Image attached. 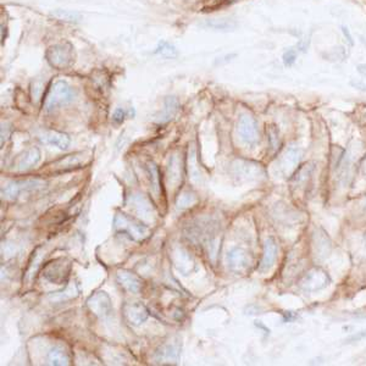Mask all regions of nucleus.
<instances>
[{
    "mask_svg": "<svg viewBox=\"0 0 366 366\" xmlns=\"http://www.w3.org/2000/svg\"><path fill=\"white\" fill-rule=\"evenodd\" d=\"M228 266L236 272H240L249 266L250 259L248 253L242 248H233L227 255Z\"/></svg>",
    "mask_w": 366,
    "mask_h": 366,
    "instance_id": "14",
    "label": "nucleus"
},
{
    "mask_svg": "<svg viewBox=\"0 0 366 366\" xmlns=\"http://www.w3.org/2000/svg\"><path fill=\"white\" fill-rule=\"evenodd\" d=\"M188 169H189V178L192 180V182L196 184L202 183V173H200L199 167L197 166V150L196 146L192 144V146L189 148V154H188Z\"/></svg>",
    "mask_w": 366,
    "mask_h": 366,
    "instance_id": "19",
    "label": "nucleus"
},
{
    "mask_svg": "<svg viewBox=\"0 0 366 366\" xmlns=\"http://www.w3.org/2000/svg\"><path fill=\"white\" fill-rule=\"evenodd\" d=\"M125 115L126 114H125V111L122 110V109H120V108L116 109L113 115L114 122H116V124H121V122L125 120Z\"/></svg>",
    "mask_w": 366,
    "mask_h": 366,
    "instance_id": "30",
    "label": "nucleus"
},
{
    "mask_svg": "<svg viewBox=\"0 0 366 366\" xmlns=\"http://www.w3.org/2000/svg\"><path fill=\"white\" fill-rule=\"evenodd\" d=\"M178 110V100L175 97H167L165 99L164 109L161 113L157 115V122L164 124V122L170 121Z\"/></svg>",
    "mask_w": 366,
    "mask_h": 366,
    "instance_id": "18",
    "label": "nucleus"
},
{
    "mask_svg": "<svg viewBox=\"0 0 366 366\" xmlns=\"http://www.w3.org/2000/svg\"><path fill=\"white\" fill-rule=\"evenodd\" d=\"M81 164V161L79 160H77V156H73V155H70V156H68L66 159L61 160V161H59L57 164V166H64L66 169V167H72V166H77V165Z\"/></svg>",
    "mask_w": 366,
    "mask_h": 366,
    "instance_id": "28",
    "label": "nucleus"
},
{
    "mask_svg": "<svg viewBox=\"0 0 366 366\" xmlns=\"http://www.w3.org/2000/svg\"><path fill=\"white\" fill-rule=\"evenodd\" d=\"M128 207L144 220L153 219V207L149 199L143 194H133L128 198Z\"/></svg>",
    "mask_w": 366,
    "mask_h": 366,
    "instance_id": "9",
    "label": "nucleus"
},
{
    "mask_svg": "<svg viewBox=\"0 0 366 366\" xmlns=\"http://www.w3.org/2000/svg\"><path fill=\"white\" fill-rule=\"evenodd\" d=\"M328 285V277L325 271L320 269H314L305 275V277L301 281L300 286L304 291L308 292H315Z\"/></svg>",
    "mask_w": 366,
    "mask_h": 366,
    "instance_id": "8",
    "label": "nucleus"
},
{
    "mask_svg": "<svg viewBox=\"0 0 366 366\" xmlns=\"http://www.w3.org/2000/svg\"><path fill=\"white\" fill-rule=\"evenodd\" d=\"M182 166L177 156H173L170 162V184H176L182 180Z\"/></svg>",
    "mask_w": 366,
    "mask_h": 366,
    "instance_id": "22",
    "label": "nucleus"
},
{
    "mask_svg": "<svg viewBox=\"0 0 366 366\" xmlns=\"http://www.w3.org/2000/svg\"><path fill=\"white\" fill-rule=\"evenodd\" d=\"M74 92L72 87L65 81H57L53 83L44 99V110L53 111L59 106L66 105L73 100Z\"/></svg>",
    "mask_w": 366,
    "mask_h": 366,
    "instance_id": "1",
    "label": "nucleus"
},
{
    "mask_svg": "<svg viewBox=\"0 0 366 366\" xmlns=\"http://www.w3.org/2000/svg\"><path fill=\"white\" fill-rule=\"evenodd\" d=\"M45 58H47L49 65L54 69H58V70L68 69L73 61L72 47L68 43L53 45L45 53Z\"/></svg>",
    "mask_w": 366,
    "mask_h": 366,
    "instance_id": "3",
    "label": "nucleus"
},
{
    "mask_svg": "<svg viewBox=\"0 0 366 366\" xmlns=\"http://www.w3.org/2000/svg\"><path fill=\"white\" fill-rule=\"evenodd\" d=\"M364 338H366V330L357 333V335L352 336V337H349L348 342H357V341H360V339H364Z\"/></svg>",
    "mask_w": 366,
    "mask_h": 366,
    "instance_id": "31",
    "label": "nucleus"
},
{
    "mask_svg": "<svg viewBox=\"0 0 366 366\" xmlns=\"http://www.w3.org/2000/svg\"><path fill=\"white\" fill-rule=\"evenodd\" d=\"M155 53L159 55H161L162 58H166V59H175L178 55L177 49L173 47L172 44L167 42H161L159 44V47L156 48Z\"/></svg>",
    "mask_w": 366,
    "mask_h": 366,
    "instance_id": "25",
    "label": "nucleus"
},
{
    "mask_svg": "<svg viewBox=\"0 0 366 366\" xmlns=\"http://www.w3.org/2000/svg\"><path fill=\"white\" fill-rule=\"evenodd\" d=\"M116 280L120 286L130 293H138L142 290V280L128 270H119L116 272Z\"/></svg>",
    "mask_w": 366,
    "mask_h": 366,
    "instance_id": "12",
    "label": "nucleus"
},
{
    "mask_svg": "<svg viewBox=\"0 0 366 366\" xmlns=\"http://www.w3.org/2000/svg\"><path fill=\"white\" fill-rule=\"evenodd\" d=\"M45 141H47L49 144H52V146L61 149V150L68 149L69 146H70V143H71L70 137H69L68 135L61 133V132H57V131H52V132L48 133V135L45 136Z\"/></svg>",
    "mask_w": 366,
    "mask_h": 366,
    "instance_id": "20",
    "label": "nucleus"
},
{
    "mask_svg": "<svg viewBox=\"0 0 366 366\" xmlns=\"http://www.w3.org/2000/svg\"><path fill=\"white\" fill-rule=\"evenodd\" d=\"M148 170H149V178H150L151 191L154 192L155 196H159V193H160L159 169H157V166L155 165V162L150 161V162H148Z\"/></svg>",
    "mask_w": 366,
    "mask_h": 366,
    "instance_id": "23",
    "label": "nucleus"
},
{
    "mask_svg": "<svg viewBox=\"0 0 366 366\" xmlns=\"http://www.w3.org/2000/svg\"><path fill=\"white\" fill-rule=\"evenodd\" d=\"M296 59V54L294 50H288V52L285 53L283 55V63H285L286 66H291L292 64H294Z\"/></svg>",
    "mask_w": 366,
    "mask_h": 366,
    "instance_id": "29",
    "label": "nucleus"
},
{
    "mask_svg": "<svg viewBox=\"0 0 366 366\" xmlns=\"http://www.w3.org/2000/svg\"><path fill=\"white\" fill-rule=\"evenodd\" d=\"M207 26L208 27L210 28H214V29H231L233 28L234 23H231V21H227V20H213V21H209V22H207Z\"/></svg>",
    "mask_w": 366,
    "mask_h": 366,
    "instance_id": "26",
    "label": "nucleus"
},
{
    "mask_svg": "<svg viewBox=\"0 0 366 366\" xmlns=\"http://www.w3.org/2000/svg\"><path fill=\"white\" fill-rule=\"evenodd\" d=\"M47 362L49 365L64 366L70 364V354L63 346H55L48 353Z\"/></svg>",
    "mask_w": 366,
    "mask_h": 366,
    "instance_id": "17",
    "label": "nucleus"
},
{
    "mask_svg": "<svg viewBox=\"0 0 366 366\" xmlns=\"http://www.w3.org/2000/svg\"><path fill=\"white\" fill-rule=\"evenodd\" d=\"M300 155L301 151L295 146H290L288 149H286L281 156L279 157L276 164H275V169H276L277 173L286 176L292 172L295 169L296 165L299 164V160L301 157Z\"/></svg>",
    "mask_w": 366,
    "mask_h": 366,
    "instance_id": "6",
    "label": "nucleus"
},
{
    "mask_svg": "<svg viewBox=\"0 0 366 366\" xmlns=\"http://www.w3.org/2000/svg\"><path fill=\"white\" fill-rule=\"evenodd\" d=\"M196 202H197V199H196V197L193 196V194L184 193L180 198H178L177 207L181 208V209H184V208L191 207V205L194 204Z\"/></svg>",
    "mask_w": 366,
    "mask_h": 366,
    "instance_id": "27",
    "label": "nucleus"
},
{
    "mask_svg": "<svg viewBox=\"0 0 366 366\" xmlns=\"http://www.w3.org/2000/svg\"><path fill=\"white\" fill-rule=\"evenodd\" d=\"M277 252H279V249H277L276 240L272 237H270V238L266 239L265 245H264V255L263 259H261L260 266H259V271L265 272L272 268V265L276 261Z\"/></svg>",
    "mask_w": 366,
    "mask_h": 366,
    "instance_id": "15",
    "label": "nucleus"
},
{
    "mask_svg": "<svg viewBox=\"0 0 366 366\" xmlns=\"http://www.w3.org/2000/svg\"><path fill=\"white\" fill-rule=\"evenodd\" d=\"M87 305L90 311L98 316L99 319H106L113 312V304H111L110 296L108 293L100 292L94 293L89 299L87 300Z\"/></svg>",
    "mask_w": 366,
    "mask_h": 366,
    "instance_id": "5",
    "label": "nucleus"
},
{
    "mask_svg": "<svg viewBox=\"0 0 366 366\" xmlns=\"http://www.w3.org/2000/svg\"><path fill=\"white\" fill-rule=\"evenodd\" d=\"M114 227L115 229L122 232V233H127L131 238L137 240V242H142L149 237L148 227L121 213L116 214V216H115Z\"/></svg>",
    "mask_w": 366,
    "mask_h": 366,
    "instance_id": "2",
    "label": "nucleus"
},
{
    "mask_svg": "<svg viewBox=\"0 0 366 366\" xmlns=\"http://www.w3.org/2000/svg\"><path fill=\"white\" fill-rule=\"evenodd\" d=\"M238 165H234L233 169L237 170V176L240 177H252V176H258L260 167L256 164H252V162H244V161H237Z\"/></svg>",
    "mask_w": 366,
    "mask_h": 366,
    "instance_id": "21",
    "label": "nucleus"
},
{
    "mask_svg": "<svg viewBox=\"0 0 366 366\" xmlns=\"http://www.w3.org/2000/svg\"><path fill=\"white\" fill-rule=\"evenodd\" d=\"M71 264L66 259H57L48 264L44 269V277L52 283L63 285L68 280L70 274Z\"/></svg>",
    "mask_w": 366,
    "mask_h": 366,
    "instance_id": "4",
    "label": "nucleus"
},
{
    "mask_svg": "<svg viewBox=\"0 0 366 366\" xmlns=\"http://www.w3.org/2000/svg\"><path fill=\"white\" fill-rule=\"evenodd\" d=\"M181 346L178 342H170L160 347L155 353V360L161 364H171L176 363L180 358Z\"/></svg>",
    "mask_w": 366,
    "mask_h": 366,
    "instance_id": "10",
    "label": "nucleus"
},
{
    "mask_svg": "<svg viewBox=\"0 0 366 366\" xmlns=\"http://www.w3.org/2000/svg\"><path fill=\"white\" fill-rule=\"evenodd\" d=\"M238 133L240 140L244 142L245 144L252 146V144L256 143L259 140V132L255 120L252 116L243 115L238 122Z\"/></svg>",
    "mask_w": 366,
    "mask_h": 366,
    "instance_id": "7",
    "label": "nucleus"
},
{
    "mask_svg": "<svg viewBox=\"0 0 366 366\" xmlns=\"http://www.w3.org/2000/svg\"><path fill=\"white\" fill-rule=\"evenodd\" d=\"M53 16L54 17L59 18V20H63V21H69V22H77L82 18V15L77 11H72V10H55L53 12Z\"/></svg>",
    "mask_w": 366,
    "mask_h": 366,
    "instance_id": "24",
    "label": "nucleus"
},
{
    "mask_svg": "<svg viewBox=\"0 0 366 366\" xmlns=\"http://www.w3.org/2000/svg\"><path fill=\"white\" fill-rule=\"evenodd\" d=\"M125 316H126L127 321L133 326H140L148 319V310L143 304L133 303L127 304L124 309Z\"/></svg>",
    "mask_w": 366,
    "mask_h": 366,
    "instance_id": "13",
    "label": "nucleus"
},
{
    "mask_svg": "<svg viewBox=\"0 0 366 366\" xmlns=\"http://www.w3.org/2000/svg\"><path fill=\"white\" fill-rule=\"evenodd\" d=\"M42 184L43 182L39 180H27L21 181V182H12L2 191V196L6 198V199H15V198H17L22 192L33 191V189L42 186Z\"/></svg>",
    "mask_w": 366,
    "mask_h": 366,
    "instance_id": "11",
    "label": "nucleus"
},
{
    "mask_svg": "<svg viewBox=\"0 0 366 366\" xmlns=\"http://www.w3.org/2000/svg\"><path fill=\"white\" fill-rule=\"evenodd\" d=\"M41 160V151L38 148H31L26 150L17 160V169L20 171H26L31 167L36 166Z\"/></svg>",
    "mask_w": 366,
    "mask_h": 366,
    "instance_id": "16",
    "label": "nucleus"
},
{
    "mask_svg": "<svg viewBox=\"0 0 366 366\" xmlns=\"http://www.w3.org/2000/svg\"><path fill=\"white\" fill-rule=\"evenodd\" d=\"M362 170H363V173H364V175L366 176V157H365L364 162H363V165H362Z\"/></svg>",
    "mask_w": 366,
    "mask_h": 366,
    "instance_id": "32",
    "label": "nucleus"
}]
</instances>
